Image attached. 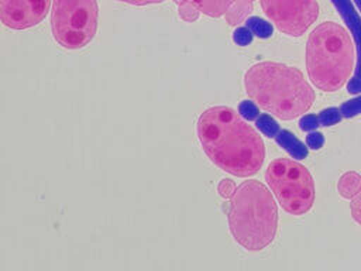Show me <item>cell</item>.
<instances>
[{
  "mask_svg": "<svg viewBox=\"0 0 361 271\" xmlns=\"http://www.w3.org/2000/svg\"><path fill=\"white\" fill-rule=\"evenodd\" d=\"M197 138L209 159L238 178L255 175L265 159L264 141L245 119L228 106L206 109L197 119Z\"/></svg>",
  "mask_w": 361,
  "mask_h": 271,
  "instance_id": "obj_1",
  "label": "cell"
},
{
  "mask_svg": "<svg viewBox=\"0 0 361 271\" xmlns=\"http://www.w3.org/2000/svg\"><path fill=\"white\" fill-rule=\"evenodd\" d=\"M244 88L259 109L281 120L302 116L316 99L314 90L298 68L274 61H262L248 68Z\"/></svg>",
  "mask_w": 361,
  "mask_h": 271,
  "instance_id": "obj_2",
  "label": "cell"
},
{
  "mask_svg": "<svg viewBox=\"0 0 361 271\" xmlns=\"http://www.w3.org/2000/svg\"><path fill=\"white\" fill-rule=\"evenodd\" d=\"M227 219L234 240L248 251H261L275 240L278 207L259 181L250 179L237 186L230 198Z\"/></svg>",
  "mask_w": 361,
  "mask_h": 271,
  "instance_id": "obj_3",
  "label": "cell"
},
{
  "mask_svg": "<svg viewBox=\"0 0 361 271\" xmlns=\"http://www.w3.org/2000/svg\"><path fill=\"white\" fill-rule=\"evenodd\" d=\"M355 45L347 30L333 21L319 24L307 37L306 69L323 92L341 89L354 73Z\"/></svg>",
  "mask_w": 361,
  "mask_h": 271,
  "instance_id": "obj_4",
  "label": "cell"
},
{
  "mask_svg": "<svg viewBox=\"0 0 361 271\" xmlns=\"http://www.w3.org/2000/svg\"><path fill=\"white\" fill-rule=\"evenodd\" d=\"M265 179L282 209L293 216L307 213L314 203V181L309 169L290 158L269 162Z\"/></svg>",
  "mask_w": 361,
  "mask_h": 271,
  "instance_id": "obj_5",
  "label": "cell"
},
{
  "mask_svg": "<svg viewBox=\"0 0 361 271\" xmlns=\"http://www.w3.org/2000/svg\"><path fill=\"white\" fill-rule=\"evenodd\" d=\"M99 21L97 0H54L51 31L54 40L66 49L85 48L96 35Z\"/></svg>",
  "mask_w": 361,
  "mask_h": 271,
  "instance_id": "obj_6",
  "label": "cell"
},
{
  "mask_svg": "<svg viewBox=\"0 0 361 271\" xmlns=\"http://www.w3.org/2000/svg\"><path fill=\"white\" fill-rule=\"evenodd\" d=\"M265 16L290 37L303 35L319 17L316 0H259Z\"/></svg>",
  "mask_w": 361,
  "mask_h": 271,
  "instance_id": "obj_7",
  "label": "cell"
},
{
  "mask_svg": "<svg viewBox=\"0 0 361 271\" xmlns=\"http://www.w3.org/2000/svg\"><path fill=\"white\" fill-rule=\"evenodd\" d=\"M51 0H0V20L11 30L39 24L48 14Z\"/></svg>",
  "mask_w": 361,
  "mask_h": 271,
  "instance_id": "obj_8",
  "label": "cell"
},
{
  "mask_svg": "<svg viewBox=\"0 0 361 271\" xmlns=\"http://www.w3.org/2000/svg\"><path fill=\"white\" fill-rule=\"evenodd\" d=\"M340 17L344 20L347 28L353 34V40L357 47V62L355 71L347 83V90L351 95L361 92V17L355 11L351 0H330Z\"/></svg>",
  "mask_w": 361,
  "mask_h": 271,
  "instance_id": "obj_9",
  "label": "cell"
},
{
  "mask_svg": "<svg viewBox=\"0 0 361 271\" xmlns=\"http://www.w3.org/2000/svg\"><path fill=\"white\" fill-rule=\"evenodd\" d=\"M276 143L288 151V154L295 159H303L307 157V147L296 138L290 131L288 130H279V133L275 136Z\"/></svg>",
  "mask_w": 361,
  "mask_h": 271,
  "instance_id": "obj_10",
  "label": "cell"
},
{
  "mask_svg": "<svg viewBox=\"0 0 361 271\" xmlns=\"http://www.w3.org/2000/svg\"><path fill=\"white\" fill-rule=\"evenodd\" d=\"M337 191L341 198L353 199L361 191V175L354 171L344 172L338 179Z\"/></svg>",
  "mask_w": 361,
  "mask_h": 271,
  "instance_id": "obj_11",
  "label": "cell"
},
{
  "mask_svg": "<svg viewBox=\"0 0 361 271\" xmlns=\"http://www.w3.org/2000/svg\"><path fill=\"white\" fill-rule=\"evenodd\" d=\"M254 0H231L224 17L230 25H237L252 11Z\"/></svg>",
  "mask_w": 361,
  "mask_h": 271,
  "instance_id": "obj_12",
  "label": "cell"
},
{
  "mask_svg": "<svg viewBox=\"0 0 361 271\" xmlns=\"http://www.w3.org/2000/svg\"><path fill=\"white\" fill-rule=\"evenodd\" d=\"M193 3L200 13L217 18L226 14L231 0H193Z\"/></svg>",
  "mask_w": 361,
  "mask_h": 271,
  "instance_id": "obj_13",
  "label": "cell"
},
{
  "mask_svg": "<svg viewBox=\"0 0 361 271\" xmlns=\"http://www.w3.org/2000/svg\"><path fill=\"white\" fill-rule=\"evenodd\" d=\"M245 25L251 30V32L259 38H269L274 32V27L264 18L259 17H250L245 21Z\"/></svg>",
  "mask_w": 361,
  "mask_h": 271,
  "instance_id": "obj_14",
  "label": "cell"
},
{
  "mask_svg": "<svg viewBox=\"0 0 361 271\" xmlns=\"http://www.w3.org/2000/svg\"><path fill=\"white\" fill-rule=\"evenodd\" d=\"M255 124H257V127H258V130L264 134V136H267V137H269V138H275V136L279 133V124L276 123V120L272 117V116H269L268 113H264V114H259L258 116V119L255 120Z\"/></svg>",
  "mask_w": 361,
  "mask_h": 271,
  "instance_id": "obj_15",
  "label": "cell"
},
{
  "mask_svg": "<svg viewBox=\"0 0 361 271\" xmlns=\"http://www.w3.org/2000/svg\"><path fill=\"white\" fill-rule=\"evenodd\" d=\"M173 3L178 6L179 16L186 23H193L199 18V10L195 6L193 0H173Z\"/></svg>",
  "mask_w": 361,
  "mask_h": 271,
  "instance_id": "obj_16",
  "label": "cell"
},
{
  "mask_svg": "<svg viewBox=\"0 0 361 271\" xmlns=\"http://www.w3.org/2000/svg\"><path fill=\"white\" fill-rule=\"evenodd\" d=\"M341 119H343V114H341L340 107H327L319 113L320 126H324V127L334 126V124L340 123Z\"/></svg>",
  "mask_w": 361,
  "mask_h": 271,
  "instance_id": "obj_17",
  "label": "cell"
},
{
  "mask_svg": "<svg viewBox=\"0 0 361 271\" xmlns=\"http://www.w3.org/2000/svg\"><path fill=\"white\" fill-rule=\"evenodd\" d=\"M340 110H341L343 117H345V119H351L354 116L361 114V95H358L354 99H350V100L344 102L340 106Z\"/></svg>",
  "mask_w": 361,
  "mask_h": 271,
  "instance_id": "obj_18",
  "label": "cell"
},
{
  "mask_svg": "<svg viewBox=\"0 0 361 271\" xmlns=\"http://www.w3.org/2000/svg\"><path fill=\"white\" fill-rule=\"evenodd\" d=\"M238 113L245 120H257L259 116V106L251 100H243L238 104Z\"/></svg>",
  "mask_w": 361,
  "mask_h": 271,
  "instance_id": "obj_19",
  "label": "cell"
},
{
  "mask_svg": "<svg viewBox=\"0 0 361 271\" xmlns=\"http://www.w3.org/2000/svg\"><path fill=\"white\" fill-rule=\"evenodd\" d=\"M252 37L254 34L251 32V30L245 25V27H238L234 30L233 32V40L237 45H241V47H245L248 45L251 41H252Z\"/></svg>",
  "mask_w": 361,
  "mask_h": 271,
  "instance_id": "obj_20",
  "label": "cell"
},
{
  "mask_svg": "<svg viewBox=\"0 0 361 271\" xmlns=\"http://www.w3.org/2000/svg\"><path fill=\"white\" fill-rule=\"evenodd\" d=\"M319 126H320V120H319V116L316 114H305L299 120V127L303 131H314Z\"/></svg>",
  "mask_w": 361,
  "mask_h": 271,
  "instance_id": "obj_21",
  "label": "cell"
},
{
  "mask_svg": "<svg viewBox=\"0 0 361 271\" xmlns=\"http://www.w3.org/2000/svg\"><path fill=\"white\" fill-rule=\"evenodd\" d=\"M235 189H237V186H235V183H234V181H231V179H227V178H223L220 182H219V185H217V192H219V195L221 196V198H231L233 196V193L235 192Z\"/></svg>",
  "mask_w": 361,
  "mask_h": 271,
  "instance_id": "obj_22",
  "label": "cell"
},
{
  "mask_svg": "<svg viewBox=\"0 0 361 271\" xmlns=\"http://www.w3.org/2000/svg\"><path fill=\"white\" fill-rule=\"evenodd\" d=\"M306 144L312 150H320L324 144V137L319 131H309V134L306 136Z\"/></svg>",
  "mask_w": 361,
  "mask_h": 271,
  "instance_id": "obj_23",
  "label": "cell"
},
{
  "mask_svg": "<svg viewBox=\"0 0 361 271\" xmlns=\"http://www.w3.org/2000/svg\"><path fill=\"white\" fill-rule=\"evenodd\" d=\"M350 209H351L353 219L361 226V191L351 199Z\"/></svg>",
  "mask_w": 361,
  "mask_h": 271,
  "instance_id": "obj_24",
  "label": "cell"
},
{
  "mask_svg": "<svg viewBox=\"0 0 361 271\" xmlns=\"http://www.w3.org/2000/svg\"><path fill=\"white\" fill-rule=\"evenodd\" d=\"M118 1H124L133 6H147V4H158V3H162L164 0H118Z\"/></svg>",
  "mask_w": 361,
  "mask_h": 271,
  "instance_id": "obj_25",
  "label": "cell"
},
{
  "mask_svg": "<svg viewBox=\"0 0 361 271\" xmlns=\"http://www.w3.org/2000/svg\"><path fill=\"white\" fill-rule=\"evenodd\" d=\"M354 3H355V6L358 7V10H360V13H361V0H354Z\"/></svg>",
  "mask_w": 361,
  "mask_h": 271,
  "instance_id": "obj_26",
  "label": "cell"
}]
</instances>
